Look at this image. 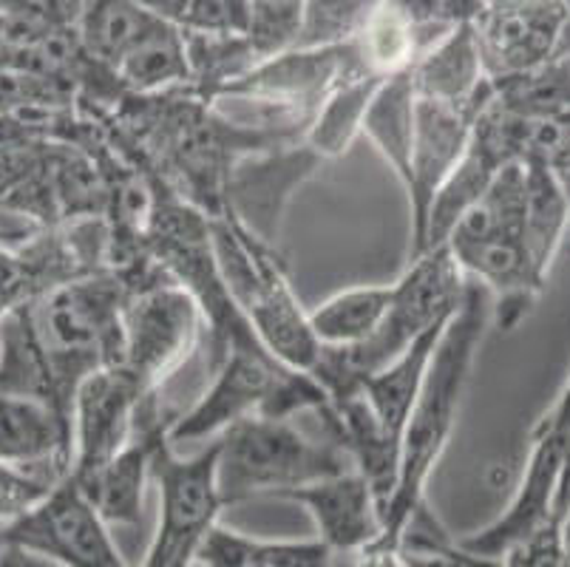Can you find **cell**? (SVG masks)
Returning a JSON list of instances; mask_svg holds the SVG:
<instances>
[{"instance_id":"obj_20","label":"cell","mask_w":570,"mask_h":567,"mask_svg":"<svg viewBox=\"0 0 570 567\" xmlns=\"http://www.w3.org/2000/svg\"><path fill=\"white\" fill-rule=\"evenodd\" d=\"M443 332L445 326L432 332V335L420 338L412 350L403 352L395 363H389L386 369H381V372H375L372 378H366L361 383V394L372 405V412L377 414L383 429L392 437H397L401 443L409 418H412L414 403H417L420 389H423V381H426L429 363H432L434 350H438Z\"/></svg>"},{"instance_id":"obj_33","label":"cell","mask_w":570,"mask_h":567,"mask_svg":"<svg viewBox=\"0 0 570 567\" xmlns=\"http://www.w3.org/2000/svg\"><path fill=\"white\" fill-rule=\"evenodd\" d=\"M377 567H500V561H485L460 550L458 542H443L434 548H401L395 554H370Z\"/></svg>"},{"instance_id":"obj_5","label":"cell","mask_w":570,"mask_h":567,"mask_svg":"<svg viewBox=\"0 0 570 567\" xmlns=\"http://www.w3.org/2000/svg\"><path fill=\"white\" fill-rule=\"evenodd\" d=\"M346 471L355 468L330 431L315 440L289 420L253 414L219 437V491L227 506L256 497L276 499Z\"/></svg>"},{"instance_id":"obj_27","label":"cell","mask_w":570,"mask_h":567,"mask_svg":"<svg viewBox=\"0 0 570 567\" xmlns=\"http://www.w3.org/2000/svg\"><path fill=\"white\" fill-rule=\"evenodd\" d=\"M190 62L188 88L202 102L214 106L227 88L245 80L253 69H258V60L253 55L250 43L245 38H199V35H185Z\"/></svg>"},{"instance_id":"obj_4","label":"cell","mask_w":570,"mask_h":567,"mask_svg":"<svg viewBox=\"0 0 570 567\" xmlns=\"http://www.w3.org/2000/svg\"><path fill=\"white\" fill-rule=\"evenodd\" d=\"M330 405L315 378L284 366L264 346H238L214 366V381L199 400L174 420L170 446L219 440L230 426L262 414L289 420L298 412H324Z\"/></svg>"},{"instance_id":"obj_16","label":"cell","mask_w":570,"mask_h":567,"mask_svg":"<svg viewBox=\"0 0 570 567\" xmlns=\"http://www.w3.org/2000/svg\"><path fill=\"white\" fill-rule=\"evenodd\" d=\"M170 426H174V418H165L157 400L145 412L139 434L134 437L131 446H126L111 462L97 468L95 475L82 477V480L71 477L108 528L139 522L145 482L148 477H154V457H157L159 446L168 440Z\"/></svg>"},{"instance_id":"obj_7","label":"cell","mask_w":570,"mask_h":567,"mask_svg":"<svg viewBox=\"0 0 570 567\" xmlns=\"http://www.w3.org/2000/svg\"><path fill=\"white\" fill-rule=\"evenodd\" d=\"M570 482V381L564 383L557 403L548 409L531 431L525 471L514 499L505 511L460 539V550L485 561H500L517 542L537 534L551 519H562L564 491Z\"/></svg>"},{"instance_id":"obj_9","label":"cell","mask_w":570,"mask_h":567,"mask_svg":"<svg viewBox=\"0 0 570 567\" xmlns=\"http://www.w3.org/2000/svg\"><path fill=\"white\" fill-rule=\"evenodd\" d=\"M494 100L497 91L471 102H440L417 97L412 159H409V176L403 182V190L409 196V213H412L409 262L423 256L429 213H432L434 199L465 156L471 139H474L476 123Z\"/></svg>"},{"instance_id":"obj_26","label":"cell","mask_w":570,"mask_h":567,"mask_svg":"<svg viewBox=\"0 0 570 567\" xmlns=\"http://www.w3.org/2000/svg\"><path fill=\"white\" fill-rule=\"evenodd\" d=\"M357 60L372 77L406 75L417 62V35L403 3H375L355 43Z\"/></svg>"},{"instance_id":"obj_28","label":"cell","mask_w":570,"mask_h":567,"mask_svg":"<svg viewBox=\"0 0 570 567\" xmlns=\"http://www.w3.org/2000/svg\"><path fill=\"white\" fill-rule=\"evenodd\" d=\"M148 7L176 31L199 38H245L250 20L245 0H163Z\"/></svg>"},{"instance_id":"obj_24","label":"cell","mask_w":570,"mask_h":567,"mask_svg":"<svg viewBox=\"0 0 570 567\" xmlns=\"http://www.w3.org/2000/svg\"><path fill=\"white\" fill-rule=\"evenodd\" d=\"M117 80L128 97H154V94L188 88L190 62L183 31H176L163 20L151 38L122 60Z\"/></svg>"},{"instance_id":"obj_18","label":"cell","mask_w":570,"mask_h":567,"mask_svg":"<svg viewBox=\"0 0 570 567\" xmlns=\"http://www.w3.org/2000/svg\"><path fill=\"white\" fill-rule=\"evenodd\" d=\"M357 559L321 539H253L219 525L196 567H355Z\"/></svg>"},{"instance_id":"obj_31","label":"cell","mask_w":570,"mask_h":567,"mask_svg":"<svg viewBox=\"0 0 570 567\" xmlns=\"http://www.w3.org/2000/svg\"><path fill=\"white\" fill-rule=\"evenodd\" d=\"M55 482L43 480L38 475H29L23 468L7 466L0 462V525L12 522V519L23 517L26 511H32L40 499L49 497Z\"/></svg>"},{"instance_id":"obj_34","label":"cell","mask_w":570,"mask_h":567,"mask_svg":"<svg viewBox=\"0 0 570 567\" xmlns=\"http://www.w3.org/2000/svg\"><path fill=\"white\" fill-rule=\"evenodd\" d=\"M0 567H60L46 556L32 554V550L18 548V545H0Z\"/></svg>"},{"instance_id":"obj_37","label":"cell","mask_w":570,"mask_h":567,"mask_svg":"<svg viewBox=\"0 0 570 567\" xmlns=\"http://www.w3.org/2000/svg\"><path fill=\"white\" fill-rule=\"evenodd\" d=\"M568 12H570V3H568Z\"/></svg>"},{"instance_id":"obj_19","label":"cell","mask_w":570,"mask_h":567,"mask_svg":"<svg viewBox=\"0 0 570 567\" xmlns=\"http://www.w3.org/2000/svg\"><path fill=\"white\" fill-rule=\"evenodd\" d=\"M159 26L163 18L148 3L100 0V3H82L77 38L91 60L117 75L122 60L151 38Z\"/></svg>"},{"instance_id":"obj_15","label":"cell","mask_w":570,"mask_h":567,"mask_svg":"<svg viewBox=\"0 0 570 567\" xmlns=\"http://www.w3.org/2000/svg\"><path fill=\"white\" fill-rule=\"evenodd\" d=\"M302 506L318 528V539L350 556H364L383 537V519L370 482L357 471L278 493Z\"/></svg>"},{"instance_id":"obj_6","label":"cell","mask_w":570,"mask_h":567,"mask_svg":"<svg viewBox=\"0 0 570 567\" xmlns=\"http://www.w3.org/2000/svg\"><path fill=\"white\" fill-rule=\"evenodd\" d=\"M202 326L205 319L196 301L165 270L128 281L117 369L145 394L159 398V389L194 355Z\"/></svg>"},{"instance_id":"obj_2","label":"cell","mask_w":570,"mask_h":567,"mask_svg":"<svg viewBox=\"0 0 570 567\" xmlns=\"http://www.w3.org/2000/svg\"><path fill=\"white\" fill-rule=\"evenodd\" d=\"M469 278L454 262L449 244L412 258L392 284V306L381 330L355 350H321L313 374L326 398H344L361 389L366 378L395 363L420 338L449 326L463 304Z\"/></svg>"},{"instance_id":"obj_35","label":"cell","mask_w":570,"mask_h":567,"mask_svg":"<svg viewBox=\"0 0 570 567\" xmlns=\"http://www.w3.org/2000/svg\"><path fill=\"white\" fill-rule=\"evenodd\" d=\"M559 537H562V548L564 556H568V565H570V506L564 511V517L559 519Z\"/></svg>"},{"instance_id":"obj_11","label":"cell","mask_w":570,"mask_h":567,"mask_svg":"<svg viewBox=\"0 0 570 567\" xmlns=\"http://www.w3.org/2000/svg\"><path fill=\"white\" fill-rule=\"evenodd\" d=\"M485 75L494 86L546 66L570 35L568 3H480L471 20Z\"/></svg>"},{"instance_id":"obj_25","label":"cell","mask_w":570,"mask_h":567,"mask_svg":"<svg viewBox=\"0 0 570 567\" xmlns=\"http://www.w3.org/2000/svg\"><path fill=\"white\" fill-rule=\"evenodd\" d=\"M414 106H417V94L406 71L383 82L364 119V137L386 159L401 185L406 182L409 159H412Z\"/></svg>"},{"instance_id":"obj_36","label":"cell","mask_w":570,"mask_h":567,"mask_svg":"<svg viewBox=\"0 0 570 567\" xmlns=\"http://www.w3.org/2000/svg\"><path fill=\"white\" fill-rule=\"evenodd\" d=\"M557 176H559V179H562V187H564V194H568V202H570V165H568V168L557 170Z\"/></svg>"},{"instance_id":"obj_23","label":"cell","mask_w":570,"mask_h":567,"mask_svg":"<svg viewBox=\"0 0 570 567\" xmlns=\"http://www.w3.org/2000/svg\"><path fill=\"white\" fill-rule=\"evenodd\" d=\"M392 80V77H389ZM383 77H352L344 86L335 88L318 108V114L309 123V131L304 145L313 150L318 159H335L352 148L361 134H364V119L370 111L375 94L381 91Z\"/></svg>"},{"instance_id":"obj_21","label":"cell","mask_w":570,"mask_h":567,"mask_svg":"<svg viewBox=\"0 0 570 567\" xmlns=\"http://www.w3.org/2000/svg\"><path fill=\"white\" fill-rule=\"evenodd\" d=\"M525 194H522V242L533 258V267L548 281L564 227L570 222V202L562 179L548 165H522Z\"/></svg>"},{"instance_id":"obj_8","label":"cell","mask_w":570,"mask_h":567,"mask_svg":"<svg viewBox=\"0 0 570 567\" xmlns=\"http://www.w3.org/2000/svg\"><path fill=\"white\" fill-rule=\"evenodd\" d=\"M159 486V525L142 567H196L205 542L227 506L219 491V440L194 457H179L170 440L154 457Z\"/></svg>"},{"instance_id":"obj_1","label":"cell","mask_w":570,"mask_h":567,"mask_svg":"<svg viewBox=\"0 0 570 567\" xmlns=\"http://www.w3.org/2000/svg\"><path fill=\"white\" fill-rule=\"evenodd\" d=\"M485 321H489V293L476 281H469L463 304L440 338L426 381L403 431L401 480L383 517V537L366 554H395L409 525L426 511V482L458 426L460 403L483 341Z\"/></svg>"},{"instance_id":"obj_13","label":"cell","mask_w":570,"mask_h":567,"mask_svg":"<svg viewBox=\"0 0 570 567\" xmlns=\"http://www.w3.org/2000/svg\"><path fill=\"white\" fill-rule=\"evenodd\" d=\"M321 163L324 159H318L304 143L247 156L230 176L225 213L242 218L256 236L276 247L284 205Z\"/></svg>"},{"instance_id":"obj_3","label":"cell","mask_w":570,"mask_h":567,"mask_svg":"<svg viewBox=\"0 0 570 567\" xmlns=\"http://www.w3.org/2000/svg\"><path fill=\"white\" fill-rule=\"evenodd\" d=\"M210 238L222 278L238 310L245 312V319L256 330L258 341L284 366L313 374L321 358V343L309 326V312H304L295 299L278 247L256 236L233 213L210 218Z\"/></svg>"},{"instance_id":"obj_12","label":"cell","mask_w":570,"mask_h":567,"mask_svg":"<svg viewBox=\"0 0 570 567\" xmlns=\"http://www.w3.org/2000/svg\"><path fill=\"white\" fill-rule=\"evenodd\" d=\"M157 394H145L122 369H100L82 381L71 409L75 466L71 477L95 475L139 434L145 412L157 403Z\"/></svg>"},{"instance_id":"obj_17","label":"cell","mask_w":570,"mask_h":567,"mask_svg":"<svg viewBox=\"0 0 570 567\" xmlns=\"http://www.w3.org/2000/svg\"><path fill=\"white\" fill-rule=\"evenodd\" d=\"M409 77L420 100L471 102L497 91L494 82L485 75L471 20L458 26L426 55H420L409 69Z\"/></svg>"},{"instance_id":"obj_14","label":"cell","mask_w":570,"mask_h":567,"mask_svg":"<svg viewBox=\"0 0 570 567\" xmlns=\"http://www.w3.org/2000/svg\"><path fill=\"white\" fill-rule=\"evenodd\" d=\"M0 462L60 486L75 466L71 420L40 400L0 394Z\"/></svg>"},{"instance_id":"obj_10","label":"cell","mask_w":570,"mask_h":567,"mask_svg":"<svg viewBox=\"0 0 570 567\" xmlns=\"http://www.w3.org/2000/svg\"><path fill=\"white\" fill-rule=\"evenodd\" d=\"M0 545H18L60 567H131L119 554L111 528L71 477L51 488L32 511L0 525Z\"/></svg>"},{"instance_id":"obj_32","label":"cell","mask_w":570,"mask_h":567,"mask_svg":"<svg viewBox=\"0 0 570 567\" xmlns=\"http://www.w3.org/2000/svg\"><path fill=\"white\" fill-rule=\"evenodd\" d=\"M500 567H570L562 548V537H559V517L542 525L528 539L517 542L502 556Z\"/></svg>"},{"instance_id":"obj_29","label":"cell","mask_w":570,"mask_h":567,"mask_svg":"<svg viewBox=\"0 0 570 567\" xmlns=\"http://www.w3.org/2000/svg\"><path fill=\"white\" fill-rule=\"evenodd\" d=\"M304 23V3L295 0H256L250 3L245 40L250 43L258 66L267 60L287 55L298 46Z\"/></svg>"},{"instance_id":"obj_30","label":"cell","mask_w":570,"mask_h":567,"mask_svg":"<svg viewBox=\"0 0 570 567\" xmlns=\"http://www.w3.org/2000/svg\"><path fill=\"white\" fill-rule=\"evenodd\" d=\"M375 3H304V23L295 49H341L355 43Z\"/></svg>"},{"instance_id":"obj_22","label":"cell","mask_w":570,"mask_h":567,"mask_svg":"<svg viewBox=\"0 0 570 567\" xmlns=\"http://www.w3.org/2000/svg\"><path fill=\"white\" fill-rule=\"evenodd\" d=\"M389 306L392 284L350 287L315 306L309 312V326L321 350H355L381 330Z\"/></svg>"}]
</instances>
